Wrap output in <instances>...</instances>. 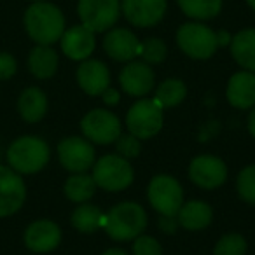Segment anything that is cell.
Segmentation results:
<instances>
[{
    "mask_svg": "<svg viewBox=\"0 0 255 255\" xmlns=\"http://www.w3.org/2000/svg\"><path fill=\"white\" fill-rule=\"evenodd\" d=\"M147 213L142 205L135 201H123L103 213L102 229L116 241H131L145 231Z\"/></svg>",
    "mask_w": 255,
    "mask_h": 255,
    "instance_id": "obj_1",
    "label": "cell"
},
{
    "mask_svg": "<svg viewBox=\"0 0 255 255\" xmlns=\"http://www.w3.org/2000/svg\"><path fill=\"white\" fill-rule=\"evenodd\" d=\"M25 28L30 39L40 46L58 42L65 32V18L56 5L49 2H35L25 12Z\"/></svg>",
    "mask_w": 255,
    "mask_h": 255,
    "instance_id": "obj_2",
    "label": "cell"
},
{
    "mask_svg": "<svg viewBox=\"0 0 255 255\" xmlns=\"http://www.w3.org/2000/svg\"><path fill=\"white\" fill-rule=\"evenodd\" d=\"M49 145L39 136H21L14 140L7 149V163L16 173H39L49 163Z\"/></svg>",
    "mask_w": 255,
    "mask_h": 255,
    "instance_id": "obj_3",
    "label": "cell"
},
{
    "mask_svg": "<svg viewBox=\"0 0 255 255\" xmlns=\"http://www.w3.org/2000/svg\"><path fill=\"white\" fill-rule=\"evenodd\" d=\"M91 177L96 187L109 192H121L133 184L135 171L131 163L119 154H105L95 161Z\"/></svg>",
    "mask_w": 255,
    "mask_h": 255,
    "instance_id": "obj_4",
    "label": "cell"
},
{
    "mask_svg": "<svg viewBox=\"0 0 255 255\" xmlns=\"http://www.w3.org/2000/svg\"><path fill=\"white\" fill-rule=\"evenodd\" d=\"M163 109L154 100L142 98L126 112L128 131L140 140H149L163 129Z\"/></svg>",
    "mask_w": 255,
    "mask_h": 255,
    "instance_id": "obj_5",
    "label": "cell"
},
{
    "mask_svg": "<svg viewBox=\"0 0 255 255\" xmlns=\"http://www.w3.org/2000/svg\"><path fill=\"white\" fill-rule=\"evenodd\" d=\"M147 198L154 210L159 215L175 217L184 205V189L177 178L170 175H156L149 182Z\"/></svg>",
    "mask_w": 255,
    "mask_h": 255,
    "instance_id": "obj_6",
    "label": "cell"
},
{
    "mask_svg": "<svg viewBox=\"0 0 255 255\" xmlns=\"http://www.w3.org/2000/svg\"><path fill=\"white\" fill-rule=\"evenodd\" d=\"M177 44L189 58L208 60L217 51V35L201 23H185L177 32Z\"/></svg>",
    "mask_w": 255,
    "mask_h": 255,
    "instance_id": "obj_7",
    "label": "cell"
},
{
    "mask_svg": "<svg viewBox=\"0 0 255 255\" xmlns=\"http://www.w3.org/2000/svg\"><path fill=\"white\" fill-rule=\"evenodd\" d=\"M81 129L86 140L98 145H110L121 135V121L105 109H93L82 117Z\"/></svg>",
    "mask_w": 255,
    "mask_h": 255,
    "instance_id": "obj_8",
    "label": "cell"
},
{
    "mask_svg": "<svg viewBox=\"0 0 255 255\" xmlns=\"http://www.w3.org/2000/svg\"><path fill=\"white\" fill-rule=\"evenodd\" d=\"M81 25L91 32H105L117 23L121 14L119 0H79L77 5Z\"/></svg>",
    "mask_w": 255,
    "mask_h": 255,
    "instance_id": "obj_9",
    "label": "cell"
},
{
    "mask_svg": "<svg viewBox=\"0 0 255 255\" xmlns=\"http://www.w3.org/2000/svg\"><path fill=\"white\" fill-rule=\"evenodd\" d=\"M58 159L70 173H86L96 161L91 142L81 136H68L58 143Z\"/></svg>",
    "mask_w": 255,
    "mask_h": 255,
    "instance_id": "obj_10",
    "label": "cell"
},
{
    "mask_svg": "<svg viewBox=\"0 0 255 255\" xmlns=\"http://www.w3.org/2000/svg\"><path fill=\"white\" fill-rule=\"evenodd\" d=\"M189 178L205 191L217 189L227 180V164L212 154L196 156L189 164Z\"/></svg>",
    "mask_w": 255,
    "mask_h": 255,
    "instance_id": "obj_11",
    "label": "cell"
},
{
    "mask_svg": "<svg viewBox=\"0 0 255 255\" xmlns=\"http://www.w3.org/2000/svg\"><path fill=\"white\" fill-rule=\"evenodd\" d=\"M26 199V187L21 175L11 166L0 164V217L14 215Z\"/></svg>",
    "mask_w": 255,
    "mask_h": 255,
    "instance_id": "obj_12",
    "label": "cell"
},
{
    "mask_svg": "<svg viewBox=\"0 0 255 255\" xmlns=\"http://www.w3.org/2000/svg\"><path fill=\"white\" fill-rule=\"evenodd\" d=\"M119 84L126 95L142 98L156 88V75L145 61H128L119 74Z\"/></svg>",
    "mask_w": 255,
    "mask_h": 255,
    "instance_id": "obj_13",
    "label": "cell"
},
{
    "mask_svg": "<svg viewBox=\"0 0 255 255\" xmlns=\"http://www.w3.org/2000/svg\"><path fill=\"white\" fill-rule=\"evenodd\" d=\"M121 12L138 28H149L163 19L166 0H121Z\"/></svg>",
    "mask_w": 255,
    "mask_h": 255,
    "instance_id": "obj_14",
    "label": "cell"
},
{
    "mask_svg": "<svg viewBox=\"0 0 255 255\" xmlns=\"http://www.w3.org/2000/svg\"><path fill=\"white\" fill-rule=\"evenodd\" d=\"M103 49L112 60L128 63V61H133L136 56H140L142 42L129 30L112 28L103 39Z\"/></svg>",
    "mask_w": 255,
    "mask_h": 255,
    "instance_id": "obj_15",
    "label": "cell"
},
{
    "mask_svg": "<svg viewBox=\"0 0 255 255\" xmlns=\"http://www.w3.org/2000/svg\"><path fill=\"white\" fill-rule=\"evenodd\" d=\"M60 40H61V51H63V54L74 61L88 60L96 46L95 32L86 28L84 25H77L65 30Z\"/></svg>",
    "mask_w": 255,
    "mask_h": 255,
    "instance_id": "obj_16",
    "label": "cell"
},
{
    "mask_svg": "<svg viewBox=\"0 0 255 255\" xmlns=\"http://www.w3.org/2000/svg\"><path fill=\"white\" fill-rule=\"evenodd\" d=\"M25 243L32 252L46 254L61 243V229L53 220H35L25 231Z\"/></svg>",
    "mask_w": 255,
    "mask_h": 255,
    "instance_id": "obj_17",
    "label": "cell"
},
{
    "mask_svg": "<svg viewBox=\"0 0 255 255\" xmlns=\"http://www.w3.org/2000/svg\"><path fill=\"white\" fill-rule=\"evenodd\" d=\"M77 82L81 89L89 96H102L110 86V72L103 61L84 60L77 68Z\"/></svg>",
    "mask_w": 255,
    "mask_h": 255,
    "instance_id": "obj_18",
    "label": "cell"
},
{
    "mask_svg": "<svg viewBox=\"0 0 255 255\" xmlns=\"http://www.w3.org/2000/svg\"><path fill=\"white\" fill-rule=\"evenodd\" d=\"M226 96L234 109H252L255 105V72H236L227 82Z\"/></svg>",
    "mask_w": 255,
    "mask_h": 255,
    "instance_id": "obj_19",
    "label": "cell"
},
{
    "mask_svg": "<svg viewBox=\"0 0 255 255\" xmlns=\"http://www.w3.org/2000/svg\"><path fill=\"white\" fill-rule=\"evenodd\" d=\"M213 219V210L208 203L199 201V199H191V201H184L177 213L178 226L182 229L187 231H203L212 224Z\"/></svg>",
    "mask_w": 255,
    "mask_h": 255,
    "instance_id": "obj_20",
    "label": "cell"
},
{
    "mask_svg": "<svg viewBox=\"0 0 255 255\" xmlns=\"http://www.w3.org/2000/svg\"><path fill=\"white\" fill-rule=\"evenodd\" d=\"M231 54L243 70L255 72V28L241 30L233 37Z\"/></svg>",
    "mask_w": 255,
    "mask_h": 255,
    "instance_id": "obj_21",
    "label": "cell"
},
{
    "mask_svg": "<svg viewBox=\"0 0 255 255\" xmlns=\"http://www.w3.org/2000/svg\"><path fill=\"white\" fill-rule=\"evenodd\" d=\"M18 110L26 123H39L47 112V96L40 88H26L18 100Z\"/></svg>",
    "mask_w": 255,
    "mask_h": 255,
    "instance_id": "obj_22",
    "label": "cell"
},
{
    "mask_svg": "<svg viewBox=\"0 0 255 255\" xmlns=\"http://www.w3.org/2000/svg\"><path fill=\"white\" fill-rule=\"evenodd\" d=\"M28 68L37 79H51L58 70V54L51 46H37L28 56Z\"/></svg>",
    "mask_w": 255,
    "mask_h": 255,
    "instance_id": "obj_23",
    "label": "cell"
},
{
    "mask_svg": "<svg viewBox=\"0 0 255 255\" xmlns=\"http://www.w3.org/2000/svg\"><path fill=\"white\" fill-rule=\"evenodd\" d=\"M185 96H187V86L180 79H166L154 89L152 100L164 110L180 105Z\"/></svg>",
    "mask_w": 255,
    "mask_h": 255,
    "instance_id": "obj_24",
    "label": "cell"
},
{
    "mask_svg": "<svg viewBox=\"0 0 255 255\" xmlns=\"http://www.w3.org/2000/svg\"><path fill=\"white\" fill-rule=\"evenodd\" d=\"M70 222L81 233H95V231L102 229L103 212L91 203H81L72 212Z\"/></svg>",
    "mask_w": 255,
    "mask_h": 255,
    "instance_id": "obj_25",
    "label": "cell"
},
{
    "mask_svg": "<svg viewBox=\"0 0 255 255\" xmlns=\"http://www.w3.org/2000/svg\"><path fill=\"white\" fill-rule=\"evenodd\" d=\"M63 191H65V196H67L70 201L81 205V203H88L89 199L93 198V194H95V191H96V184L91 175L74 173L65 182Z\"/></svg>",
    "mask_w": 255,
    "mask_h": 255,
    "instance_id": "obj_26",
    "label": "cell"
},
{
    "mask_svg": "<svg viewBox=\"0 0 255 255\" xmlns=\"http://www.w3.org/2000/svg\"><path fill=\"white\" fill-rule=\"evenodd\" d=\"M182 12L192 19H212L222 9V0H178Z\"/></svg>",
    "mask_w": 255,
    "mask_h": 255,
    "instance_id": "obj_27",
    "label": "cell"
},
{
    "mask_svg": "<svg viewBox=\"0 0 255 255\" xmlns=\"http://www.w3.org/2000/svg\"><path fill=\"white\" fill-rule=\"evenodd\" d=\"M247 240L238 233L224 234L213 247V255H245Z\"/></svg>",
    "mask_w": 255,
    "mask_h": 255,
    "instance_id": "obj_28",
    "label": "cell"
},
{
    "mask_svg": "<svg viewBox=\"0 0 255 255\" xmlns=\"http://www.w3.org/2000/svg\"><path fill=\"white\" fill-rule=\"evenodd\" d=\"M238 194L243 201L255 205V164L243 168L236 178Z\"/></svg>",
    "mask_w": 255,
    "mask_h": 255,
    "instance_id": "obj_29",
    "label": "cell"
},
{
    "mask_svg": "<svg viewBox=\"0 0 255 255\" xmlns=\"http://www.w3.org/2000/svg\"><path fill=\"white\" fill-rule=\"evenodd\" d=\"M168 47L166 44L161 39H147L145 42H142V51H140V56L142 61H145L147 65H159L166 60Z\"/></svg>",
    "mask_w": 255,
    "mask_h": 255,
    "instance_id": "obj_30",
    "label": "cell"
},
{
    "mask_svg": "<svg viewBox=\"0 0 255 255\" xmlns=\"http://www.w3.org/2000/svg\"><path fill=\"white\" fill-rule=\"evenodd\" d=\"M114 143H116V154H119L121 157L128 161L136 159L142 154V140L136 138L131 133H126V135L121 133Z\"/></svg>",
    "mask_w": 255,
    "mask_h": 255,
    "instance_id": "obj_31",
    "label": "cell"
},
{
    "mask_svg": "<svg viewBox=\"0 0 255 255\" xmlns=\"http://www.w3.org/2000/svg\"><path fill=\"white\" fill-rule=\"evenodd\" d=\"M133 255H163V248L154 236L142 233L133 240Z\"/></svg>",
    "mask_w": 255,
    "mask_h": 255,
    "instance_id": "obj_32",
    "label": "cell"
},
{
    "mask_svg": "<svg viewBox=\"0 0 255 255\" xmlns=\"http://www.w3.org/2000/svg\"><path fill=\"white\" fill-rule=\"evenodd\" d=\"M16 60L12 54L9 53H0V81H7L16 74Z\"/></svg>",
    "mask_w": 255,
    "mask_h": 255,
    "instance_id": "obj_33",
    "label": "cell"
},
{
    "mask_svg": "<svg viewBox=\"0 0 255 255\" xmlns=\"http://www.w3.org/2000/svg\"><path fill=\"white\" fill-rule=\"evenodd\" d=\"M157 226H159V229L163 231V233H166V234L177 233V229L180 227V226H178L177 215H175V217L161 215V217H159V220H157Z\"/></svg>",
    "mask_w": 255,
    "mask_h": 255,
    "instance_id": "obj_34",
    "label": "cell"
},
{
    "mask_svg": "<svg viewBox=\"0 0 255 255\" xmlns=\"http://www.w3.org/2000/svg\"><path fill=\"white\" fill-rule=\"evenodd\" d=\"M102 98L109 107H114V105H117V103H119L121 95H119V91H117V89H114V88H110V86H109V88L102 93Z\"/></svg>",
    "mask_w": 255,
    "mask_h": 255,
    "instance_id": "obj_35",
    "label": "cell"
},
{
    "mask_svg": "<svg viewBox=\"0 0 255 255\" xmlns=\"http://www.w3.org/2000/svg\"><path fill=\"white\" fill-rule=\"evenodd\" d=\"M215 35H217V46H219V47L229 46L231 40H233V37H231L229 32H226V30H220V32H217Z\"/></svg>",
    "mask_w": 255,
    "mask_h": 255,
    "instance_id": "obj_36",
    "label": "cell"
},
{
    "mask_svg": "<svg viewBox=\"0 0 255 255\" xmlns=\"http://www.w3.org/2000/svg\"><path fill=\"white\" fill-rule=\"evenodd\" d=\"M247 128H248V133L255 138V105L252 107L250 114H248V119H247Z\"/></svg>",
    "mask_w": 255,
    "mask_h": 255,
    "instance_id": "obj_37",
    "label": "cell"
},
{
    "mask_svg": "<svg viewBox=\"0 0 255 255\" xmlns=\"http://www.w3.org/2000/svg\"><path fill=\"white\" fill-rule=\"evenodd\" d=\"M102 255H128V252H126V250H123V248L114 247V248H109V250H105Z\"/></svg>",
    "mask_w": 255,
    "mask_h": 255,
    "instance_id": "obj_38",
    "label": "cell"
},
{
    "mask_svg": "<svg viewBox=\"0 0 255 255\" xmlns=\"http://www.w3.org/2000/svg\"><path fill=\"white\" fill-rule=\"evenodd\" d=\"M247 2H248V5L255 11V0H247Z\"/></svg>",
    "mask_w": 255,
    "mask_h": 255,
    "instance_id": "obj_39",
    "label": "cell"
},
{
    "mask_svg": "<svg viewBox=\"0 0 255 255\" xmlns=\"http://www.w3.org/2000/svg\"><path fill=\"white\" fill-rule=\"evenodd\" d=\"M33 2H40V0H33Z\"/></svg>",
    "mask_w": 255,
    "mask_h": 255,
    "instance_id": "obj_40",
    "label": "cell"
}]
</instances>
